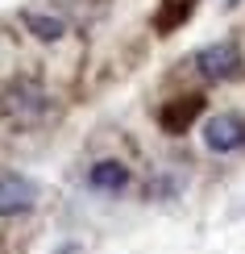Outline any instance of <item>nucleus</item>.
<instances>
[{"mask_svg": "<svg viewBox=\"0 0 245 254\" xmlns=\"http://www.w3.org/2000/svg\"><path fill=\"white\" fill-rule=\"evenodd\" d=\"M38 204V184L25 175H0V217H21Z\"/></svg>", "mask_w": 245, "mask_h": 254, "instance_id": "3", "label": "nucleus"}, {"mask_svg": "<svg viewBox=\"0 0 245 254\" xmlns=\"http://www.w3.org/2000/svg\"><path fill=\"white\" fill-rule=\"evenodd\" d=\"M191 8H196V0H166V4L154 13V29H158V34H170V29H179V25L191 17Z\"/></svg>", "mask_w": 245, "mask_h": 254, "instance_id": "7", "label": "nucleus"}, {"mask_svg": "<svg viewBox=\"0 0 245 254\" xmlns=\"http://www.w3.org/2000/svg\"><path fill=\"white\" fill-rule=\"evenodd\" d=\"M204 146L212 154H233L245 146V121L237 113H216L204 121Z\"/></svg>", "mask_w": 245, "mask_h": 254, "instance_id": "2", "label": "nucleus"}, {"mask_svg": "<svg viewBox=\"0 0 245 254\" xmlns=\"http://www.w3.org/2000/svg\"><path fill=\"white\" fill-rule=\"evenodd\" d=\"M21 25H25L38 42H58L62 34H67V21H62V17L38 13V8H25V13H21Z\"/></svg>", "mask_w": 245, "mask_h": 254, "instance_id": "6", "label": "nucleus"}, {"mask_svg": "<svg viewBox=\"0 0 245 254\" xmlns=\"http://www.w3.org/2000/svg\"><path fill=\"white\" fill-rule=\"evenodd\" d=\"M125 184H129V167L116 163V158H100V163L88 171V188H92V192L116 196V192H125Z\"/></svg>", "mask_w": 245, "mask_h": 254, "instance_id": "4", "label": "nucleus"}, {"mask_svg": "<svg viewBox=\"0 0 245 254\" xmlns=\"http://www.w3.org/2000/svg\"><path fill=\"white\" fill-rule=\"evenodd\" d=\"M191 67L204 79H233L241 71V46L237 42H212V46H199L191 55Z\"/></svg>", "mask_w": 245, "mask_h": 254, "instance_id": "1", "label": "nucleus"}, {"mask_svg": "<svg viewBox=\"0 0 245 254\" xmlns=\"http://www.w3.org/2000/svg\"><path fill=\"white\" fill-rule=\"evenodd\" d=\"M199 113H204V96H179V100H170L166 109L158 113V121H162L166 133H183Z\"/></svg>", "mask_w": 245, "mask_h": 254, "instance_id": "5", "label": "nucleus"}]
</instances>
